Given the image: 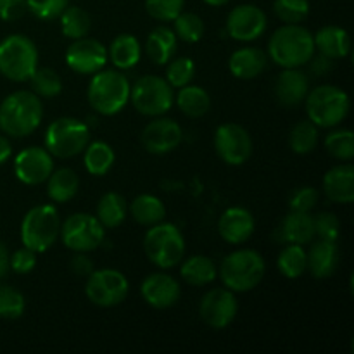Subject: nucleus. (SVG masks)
Segmentation results:
<instances>
[{"instance_id": "nucleus-20", "label": "nucleus", "mask_w": 354, "mask_h": 354, "mask_svg": "<svg viewBox=\"0 0 354 354\" xmlns=\"http://www.w3.org/2000/svg\"><path fill=\"white\" fill-rule=\"evenodd\" d=\"M254 227L256 221L251 211L241 206L225 209L220 216V221H218L220 237L232 245L244 244L245 241H249L251 235L254 234Z\"/></svg>"}, {"instance_id": "nucleus-14", "label": "nucleus", "mask_w": 354, "mask_h": 354, "mask_svg": "<svg viewBox=\"0 0 354 354\" xmlns=\"http://www.w3.org/2000/svg\"><path fill=\"white\" fill-rule=\"evenodd\" d=\"M239 311V303L235 294L230 289H211L204 294L199 304V313L204 324L211 328H227L235 320Z\"/></svg>"}, {"instance_id": "nucleus-12", "label": "nucleus", "mask_w": 354, "mask_h": 354, "mask_svg": "<svg viewBox=\"0 0 354 354\" xmlns=\"http://www.w3.org/2000/svg\"><path fill=\"white\" fill-rule=\"evenodd\" d=\"M61 239L68 249L75 252L95 251L106 237V228L100 225L97 216L88 213L71 214L61 223Z\"/></svg>"}, {"instance_id": "nucleus-52", "label": "nucleus", "mask_w": 354, "mask_h": 354, "mask_svg": "<svg viewBox=\"0 0 354 354\" xmlns=\"http://www.w3.org/2000/svg\"><path fill=\"white\" fill-rule=\"evenodd\" d=\"M7 272H9V251L7 245L0 241V279H3Z\"/></svg>"}, {"instance_id": "nucleus-43", "label": "nucleus", "mask_w": 354, "mask_h": 354, "mask_svg": "<svg viewBox=\"0 0 354 354\" xmlns=\"http://www.w3.org/2000/svg\"><path fill=\"white\" fill-rule=\"evenodd\" d=\"M277 17L286 24H299L310 14L308 0H275L273 3Z\"/></svg>"}, {"instance_id": "nucleus-47", "label": "nucleus", "mask_w": 354, "mask_h": 354, "mask_svg": "<svg viewBox=\"0 0 354 354\" xmlns=\"http://www.w3.org/2000/svg\"><path fill=\"white\" fill-rule=\"evenodd\" d=\"M318 204V192L313 187H301L296 189L289 197L290 211L297 213H311Z\"/></svg>"}, {"instance_id": "nucleus-1", "label": "nucleus", "mask_w": 354, "mask_h": 354, "mask_svg": "<svg viewBox=\"0 0 354 354\" xmlns=\"http://www.w3.org/2000/svg\"><path fill=\"white\" fill-rule=\"evenodd\" d=\"M44 106L37 93L19 90L0 104V130L9 137L23 138L33 133L41 123Z\"/></svg>"}, {"instance_id": "nucleus-29", "label": "nucleus", "mask_w": 354, "mask_h": 354, "mask_svg": "<svg viewBox=\"0 0 354 354\" xmlns=\"http://www.w3.org/2000/svg\"><path fill=\"white\" fill-rule=\"evenodd\" d=\"M142 55L140 44L133 35H118L107 50V57L111 59L118 69H131L138 64Z\"/></svg>"}, {"instance_id": "nucleus-28", "label": "nucleus", "mask_w": 354, "mask_h": 354, "mask_svg": "<svg viewBox=\"0 0 354 354\" xmlns=\"http://www.w3.org/2000/svg\"><path fill=\"white\" fill-rule=\"evenodd\" d=\"M80 178L75 169L61 168L47 178V196L57 204L69 203L78 194Z\"/></svg>"}, {"instance_id": "nucleus-27", "label": "nucleus", "mask_w": 354, "mask_h": 354, "mask_svg": "<svg viewBox=\"0 0 354 354\" xmlns=\"http://www.w3.org/2000/svg\"><path fill=\"white\" fill-rule=\"evenodd\" d=\"M178 45L175 31L171 28L158 26L149 33L147 41H145V50H147L149 59L154 64L165 66L173 59Z\"/></svg>"}, {"instance_id": "nucleus-30", "label": "nucleus", "mask_w": 354, "mask_h": 354, "mask_svg": "<svg viewBox=\"0 0 354 354\" xmlns=\"http://www.w3.org/2000/svg\"><path fill=\"white\" fill-rule=\"evenodd\" d=\"M130 213L137 223L144 227H152L156 223H161L166 218V207L156 196L151 194H140L130 204Z\"/></svg>"}, {"instance_id": "nucleus-23", "label": "nucleus", "mask_w": 354, "mask_h": 354, "mask_svg": "<svg viewBox=\"0 0 354 354\" xmlns=\"http://www.w3.org/2000/svg\"><path fill=\"white\" fill-rule=\"evenodd\" d=\"M324 192L332 203L351 204L354 201L353 165H339L328 169L324 176Z\"/></svg>"}, {"instance_id": "nucleus-39", "label": "nucleus", "mask_w": 354, "mask_h": 354, "mask_svg": "<svg viewBox=\"0 0 354 354\" xmlns=\"http://www.w3.org/2000/svg\"><path fill=\"white\" fill-rule=\"evenodd\" d=\"M175 35L185 44H196L204 35V21L194 12H180L175 17Z\"/></svg>"}, {"instance_id": "nucleus-6", "label": "nucleus", "mask_w": 354, "mask_h": 354, "mask_svg": "<svg viewBox=\"0 0 354 354\" xmlns=\"http://www.w3.org/2000/svg\"><path fill=\"white\" fill-rule=\"evenodd\" d=\"M61 234V218L50 204L35 206L24 214L21 223V241L24 248L33 252H45L50 249Z\"/></svg>"}, {"instance_id": "nucleus-51", "label": "nucleus", "mask_w": 354, "mask_h": 354, "mask_svg": "<svg viewBox=\"0 0 354 354\" xmlns=\"http://www.w3.org/2000/svg\"><path fill=\"white\" fill-rule=\"evenodd\" d=\"M334 59L330 57H325V55H318L317 59H315V55L311 57V71L315 73V75H325V73L330 71L332 68H334Z\"/></svg>"}, {"instance_id": "nucleus-18", "label": "nucleus", "mask_w": 354, "mask_h": 354, "mask_svg": "<svg viewBox=\"0 0 354 354\" xmlns=\"http://www.w3.org/2000/svg\"><path fill=\"white\" fill-rule=\"evenodd\" d=\"M182 128L175 120L158 116V120H152L142 131V145L145 151L151 154L162 156L175 151L182 144Z\"/></svg>"}, {"instance_id": "nucleus-16", "label": "nucleus", "mask_w": 354, "mask_h": 354, "mask_svg": "<svg viewBox=\"0 0 354 354\" xmlns=\"http://www.w3.org/2000/svg\"><path fill=\"white\" fill-rule=\"evenodd\" d=\"M54 171V161L45 147H28L14 159L16 178L24 185H40Z\"/></svg>"}, {"instance_id": "nucleus-45", "label": "nucleus", "mask_w": 354, "mask_h": 354, "mask_svg": "<svg viewBox=\"0 0 354 354\" xmlns=\"http://www.w3.org/2000/svg\"><path fill=\"white\" fill-rule=\"evenodd\" d=\"M315 220V235L322 241L337 242L341 235V221L334 213H320Z\"/></svg>"}, {"instance_id": "nucleus-11", "label": "nucleus", "mask_w": 354, "mask_h": 354, "mask_svg": "<svg viewBox=\"0 0 354 354\" xmlns=\"http://www.w3.org/2000/svg\"><path fill=\"white\" fill-rule=\"evenodd\" d=\"M130 290L128 279L113 268L93 270L86 277L85 294L92 304L99 308H113L123 303Z\"/></svg>"}, {"instance_id": "nucleus-13", "label": "nucleus", "mask_w": 354, "mask_h": 354, "mask_svg": "<svg viewBox=\"0 0 354 354\" xmlns=\"http://www.w3.org/2000/svg\"><path fill=\"white\" fill-rule=\"evenodd\" d=\"M214 149L225 165L241 166L252 154L251 135L237 123L220 124L214 131Z\"/></svg>"}, {"instance_id": "nucleus-19", "label": "nucleus", "mask_w": 354, "mask_h": 354, "mask_svg": "<svg viewBox=\"0 0 354 354\" xmlns=\"http://www.w3.org/2000/svg\"><path fill=\"white\" fill-rule=\"evenodd\" d=\"M140 294L149 306L156 310H168L175 306L180 299V283L175 277L168 273H152L147 279H144L140 286Z\"/></svg>"}, {"instance_id": "nucleus-46", "label": "nucleus", "mask_w": 354, "mask_h": 354, "mask_svg": "<svg viewBox=\"0 0 354 354\" xmlns=\"http://www.w3.org/2000/svg\"><path fill=\"white\" fill-rule=\"evenodd\" d=\"M68 3L69 0H26V9L40 19H55Z\"/></svg>"}, {"instance_id": "nucleus-22", "label": "nucleus", "mask_w": 354, "mask_h": 354, "mask_svg": "<svg viewBox=\"0 0 354 354\" xmlns=\"http://www.w3.org/2000/svg\"><path fill=\"white\" fill-rule=\"evenodd\" d=\"M308 270L315 279H328L335 273L341 263V251L337 242L318 241L306 252Z\"/></svg>"}, {"instance_id": "nucleus-31", "label": "nucleus", "mask_w": 354, "mask_h": 354, "mask_svg": "<svg viewBox=\"0 0 354 354\" xmlns=\"http://www.w3.org/2000/svg\"><path fill=\"white\" fill-rule=\"evenodd\" d=\"M180 275L189 286L201 287L214 282L218 275L216 265L207 256H192L182 265Z\"/></svg>"}, {"instance_id": "nucleus-48", "label": "nucleus", "mask_w": 354, "mask_h": 354, "mask_svg": "<svg viewBox=\"0 0 354 354\" xmlns=\"http://www.w3.org/2000/svg\"><path fill=\"white\" fill-rule=\"evenodd\" d=\"M37 266V252L31 249H17L12 256H9V268L17 275H28Z\"/></svg>"}, {"instance_id": "nucleus-24", "label": "nucleus", "mask_w": 354, "mask_h": 354, "mask_svg": "<svg viewBox=\"0 0 354 354\" xmlns=\"http://www.w3.org/2000/svg\"><path fill=\"white\" fill-rule=\"evenodd\" d=\"M268 59L261 48L245 47L239 48L230 55L228 68L230 73L239 80H252L265 71Z\"/></svg>"}, {"instance_id": "nucleus-3", "label": "nucleus", "mask_w": 354, "mask_h": 354, "mask_svg": "<svg viewBox=\"0 0 354 354\" xmlns=\"http://www.w3.org/2000/svg\"><path fill=\"white\" fill-rule=\"evenodd\" d=\"M130 82L116 69H100L93 73L88 83L86 97L95 113L102 116H114L130 100Z\"/></svg>"}, {"instance_id": "nucleus-44", "label": "nucleus", "mask_w": 354, "mask_h": 354, "mask_svg": "<svg viewBox=\"0 0 354 354\" xmlns=\"http://www.w3.org/2000/svg\"><path fill=\"white\" fill-rule=\"evenodd\" d=\"M185 0H145L147 14L154 19L168 23L173 21L183 10Z\"/></svg>"}, {"instance_id": "nucleus-9", "label": "nucleus", "mask_w": 354, "mask_h": 354, "mask_svg": "<svg viewBox=\"0 0 354 354\" xmlns=\"http://www.w3.org/2000/svg\"><path fill=\"white\" fill-rule=\"evenodd\" d=\"M88 142V127L76 118H59L45 131V149L52 158H75L85 151Z\"/></svg>"}, {"instance_id": "nucleus-21", "label": "nucleus", "mask_w": 354, "mask_h": 354, "mask_svg": "<svg viewBox=\"0 0 354 354\" xmlns=\"http://www.w3.org/2000/svg\"><path fill=\"white\" fill-rule=\"evenodd\" d=\"M310 92V78L301 68H283L275 83V97L286 107H296L304 102Z\"/></svg>"}, {"instance_id": "nucleus-35", "label": "nucleus", "mask_w": 354, "mask_h": 354, "mask_svg": "<svg viewBox=\"0 0 354 354\" xmlns=\"http://www.w3.org/2000/svg\"><path fill=\"white\" fill-rule=\"evenodd\" d=\"M277 268L286 279H299L308 270L306 251L299 244H289L282 249L277 259Z\"/></svg>"}, {"instance_id": "nucleus-53", "label": "nucleus", "mask_w": 354, "mask_h": 354, "mask_svg": "<svg viewBox=\"0 0 354 354\" xmlns=\"http://www.w3.org/2000/svg\"><path fill=\"white\" fill-rule=\"evenodd\" d=\"M10 154H12V147H10L9 138L0 135V165H3L10 158Z\"/></svg>"}, {"instance_id": "nucleus-15", "label": "nucleus", "mask_w": 354, "mask_h": 354, "mask_svg": "<svg viewBox=\"0 0 354 354\" xmlns=\"http://www.w3.org/2000/svg\"><path fill=\"white\" fill-rule=\"evenodd\" d=\"M107 48L95 38H78L66 50V64L80 75H93L107 62Z\"/></svg>"}, {"instance_id": "nucleus-8", "label": "nucleus", "mask_w": 354, "mask_h": 354, "mask_svg": "<svg viewBox=\"0 0 354 354\" xmlns=\"http://www.w3.org/2000/svg\"><path fill=\"white\" fill-rule=\"evenodd\" d=\"M38 50L31 38L9 35L0 41V75L10 82H26L38 68Z\"/></svg>"}, {"instance_id": "nucleus-33", "label": "nucleus", "mask_w": 354, "mask_h": 354, "mask_svg": "<svg viewBox=\"0 0 354 354\" xmlns=\"http://www.w3.org/2000/svg\"><path fill=\"white\" fill-rule=\"evenodd\" d=\"M176 106L185 116L203 118L209 111L211 99L203 86L185 85L176 93Z\"/></svg>"}, {"instance_id": "nucleus-38", "label": "nucleus", "mask_w": 354, "mask_h": 354, "mask_svg": "<svg viewBox=\"0 0 354 354\" xmlns=\"http://www.w3.org/2000/svg\"><path fill=\"white\" fill-rule=\"evenodd\" d=\"M30 82L33 93H37L38 97H47V99L61 95L62 86H64L59 73L50 68H37L30 76Z\"/></svg>"}, {"instance_id": "nucleus-5", "label": "nucleus", "mask_w": 354, "mask_h": 354, "mask_svg": "<svg viewBox=\"0 0 354 354\" xmlns=\"http://www.w3.org/2000/svg\"><path fill=\"white\" fill-rule=\"evenodd\" d=\"M308 120L318 128H334L348 118L349 95L335 85H320L310 90L304 99Z\"/></svg>"}, {"instance_id": "nucleus-54", "label": "nucleus", "mask_w": 354, "mask_h": 354, "mask_svg": "<svg viewBox=\"0 0 354 354\" xmlns=\"http://www.w3.org/2000/svg\"><path fill=\"white\" fill-rule=\"evenodd\" d=\"M204 2L211 7H221V6H225V3L230 2V0H204Z\"/></svg>"}, {"instance_id": "nucleus-7", "label": "nucleus", "mask_w": 354, "mask_h": 354, "mask_svg": "<svg viewBox=\"0 0 354 354\" xmlns=\"http://www.w3.org/2000/svg\"><path fill=\"white\" fill-rule=\"evenodd\" d=\"M144 249L149 261L161 270L175 268L185 256V239L173 223H156L147 230Z\"/></svg>"}, {"instance_id": "nucleus-36", "label": "nucleus", "mask_w": 354, "mask_h": 354, "mask_svg": "<svg viewBox=\"0 0 354 354\" xmlns=\"http://www.w3.org/2000/svg\"><path fill=\"white\" fill-rule=\"evenodd\" d=\"M59 19H61L62 35L71 40L88 37L90 30H92V19L82 7H66Z\"/></svg>"}, {"instance_id": "nucleus-41", "label": "nucleus", "mask_w": 354, "mask_h": 354, "mask_svg": "<svg viewBox=\"0 0 354 354\" xmlns=\"http://www.w3.org/2000/svg\"><path fill=\"white\" fill-rule=\"evenodd\" d=\"M196 75V64L190 57L171 59L166 68V82L171 85V88H182L189 85Z\"/></svg>"}, {"instance_id": "nucleus-42", "label": "nucleus", "mask_w": 354, "mask_h": 354, "mask_svg": "<svg viewBox=\"0 0 354 354\" xmlns=\"http://www.w3.org/2000/svg\"><path fill=\"white\" fill-rule=\"evenodd\" d=\"M26 301L17 289L10 286H0V318L16 320L23 317Z\"/></svg>"}, {"instance_id": "nucleus-2", "label": "nucleus", "mask_w": 354, "mask_h": 354, "mask_svg": "<svg viewBox=\"0 0 354 354\" xmlns=\"http://www.w3.org/2000/svg\"><path fill=\"white\" fill-rule=\"evenodd\" d=\"M313 35L299 24L280 26L268 41V54L280 68H301L315 55Z\"/></svg>"}, {"instance_id": "nucleus-26", "label": "nucleus", "mask_w": 354, "mask_h": 354, "mask_svg": "<svg viewBox=\"0 0 354 354\" xmlns=\"http://www.w3.org/2000/svg\"><path fill=\"white\" fill-rule=\"evenodd\" d=\"M280 237L287 244H311L315 235V220L310 213H297V211H290L286 218H283L282 225L279 228Z\"/></svg>"}, {"instance_id": "nucleus-4", "label": "nucleus", "mask_w": 354, "mask_h": 354, "mask_svg": "<svg viewBox=\"0 0 354 354\" xmlns=\"http://www.w3.org/2000/svg\"><path fill=\"white\" fill-rule=\"evenodd\" d=\"M266 265L263 256L254 249H239L225 256L221 261L220 279L232 292H249L261 283Z\"/></svg>"}, {"instance_id": "nucleus-50", "label": "nucleus", "mask_w": 354, "mask_h": 354, "mask_svg": "<svg viewBox=\"0 0 354 354\" xmlns=\"http://www.w3.org/2000/svg\"><path fill=\"white\" fill-rule=\"evenodd\" d=\"M69 268L75 275L88 277L93 272V261L86 256V252H76L69 261Z\"/></svg>"}, {"instance_id": "nucleus-37", "label": "nucleus", "mask_w": 354, "mask_h": 354, "mask_svg": "<svg viewBox=\"0 0 354 354\" xmlns=\"http://www.w3.org/2000/svg\"><path fill=\"white\" fill-rule=\"evenodd\" d=\"M318 144V127L311 123L310 120L299 121L294 124L289 135V145L292 152L304 156L315 151Z\"/></svg>"}, {"instance_id": "nucleus-40", "label": "nucleus", "mask_w": 354, "mask_h": 354, "mask_svg": "<svg viewBox=\"0 0 354 354\" xmlns=\"http://www.w3.org/2000/svg\"><path fill=\"white\" fill-rule=\"evenodd\" d=\"M325 149L328 154L341 161H351L354 158V135L351 130H335L325 138Z\"/></svg>"}, {"instance_id": "nucleus-32", "label": "nucleus", "mask_w": 354, "mask_h": 354, "mask_svg": "<svg viewBox=\"0 0 354 354\" xmlns=\"http://www.w3.org/2000/svg\"><path fill=\"white\" fill-rule=\"evenodd\" d=\"M128 214V204L118 192H107L97 204V220L104 228H116Z\"/></svg>"}, {"instance_id": "nucleus-25", "label": "nucleus", "mask_w": 354, "mask_h": 354, "mask_svg": "<svg viewBox=\"0 0 354 354\" xmlns=\"http://www.w3.org/2000/svg\"><path fill=\"white\" fill-rule=\"evenodd\" d=\"M315 48L320 52L322 55L330 59H342L348 57L351 52V38H349L348 31L341 26H325L318 31L313 37Z\"/></svg>"}, {"instance_id": "nucleus-34", "label": "nucleus", "mask_w": 354, "mask_h": 354, "mask_svg": "<svg viewBox=\"0 0 354 354\" xmlns=\"http://www.w3.org/2000/svg\"><path fill=\"white\" fill-rule=\"evenodd\" d=\"M83 152H85L83 162H85L86 171L93 176L106 175V173L113 168L114 159H116L113 147L102 140L88 142V145H86Z\"/></svg>"}, {"instance_id": "nucleus-17", "label": "nucleus", "mask_w": 354, "mask_h": 354, "mask_svg": "<svg viewBox=\"0 0 354 354\" xmlns=\"http://www.w3.org/2000/svg\"><path fill=\"white\" fill-rule=\"evenodd\" d=\"M266 14L252 3H244L232 9L227 17V31L234 40L252 41L266 30Z\"/></svg>"}, {"instance_id": "nucleus-10", "label": "nucleus", "mask_w": 354, "mask_h": 354, "mask_svg": "<svg viewBox=\"0 0 354 354\" xmlns=\"http://www.w3.org/2000/svg\"><path fill=\"white\" fill-rule=\"evenodd\" d=\"M130 100L140 114L158 118L171 109L175 95L171 85L165 78L147 75L138 78L133 88H130Z\"/></svg>"}, {"instance_id": "nucleus-49", "label": "nucleus", "mask_w": 354, "mask_h": 354, "mask_svg": "<svg viewBox=\"0 0 354 354\" xmlns=\"http://www.w3.org/2000/svg\"><path fill=\"white\" fill-rule=\"evenodd\" d=\"M26 0H0V19L16 21L26 12Z\"/></svg>"}]
</instances>
